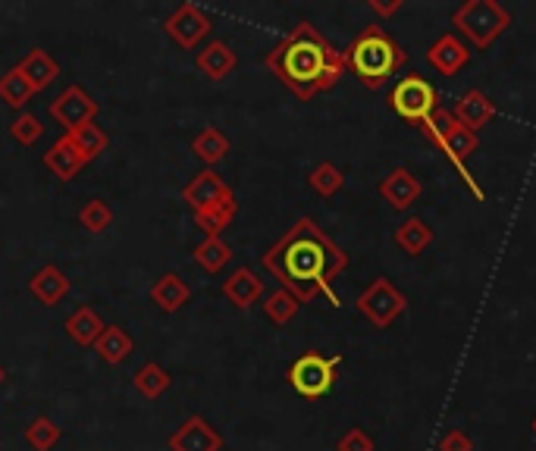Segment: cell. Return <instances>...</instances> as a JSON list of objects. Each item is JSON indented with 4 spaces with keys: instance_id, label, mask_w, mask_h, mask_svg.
<instances>
[{
    "instance_id": "13",
    "label": "cell",
    "mask_w": 536,
    "mask_h": 451,
    "mask_svg": "<svg viewBox=\"0 0 536 451\" xmlns=\"http://www.w3.org/2000/svg\"><path fill=\"white\" fill-rule=\"evenodd\" d=\"M427 63L436 69L439 76H458L461 69L471 63V47L464 44L458 35H439V41L430 44Z\"/></svg>"
},
{
    "instance_id": "6",
    "label": "cell",
    "mask_w": 536,
    "mask_h": 451,
    "mask_svg": "<svg viewBox=\"0 0 536 451\" xmlns=\"http://www.w3.org/2000/svg\"><path fill=\"white\" fill-rule=\"evenodd\" d=\"M342 367V354H317V351H305L301 358H295L286 370L289 386L308 401L326 398L336 386V373Z\"/></svg>"
},
{
    "instance_id": "21",
    "label": "cell",
    "mask_w": 536,
    "mask_h": 451,
    "mask_svg": "<svg viewBox=\"0 0 536 451\" xmlns=\"http://www.w3.org/2000/svg\"><path fill=\"white\" fill-rule=\"evenodd\" d=\"M16 69L29 79V85L35 88V94L60 79V63L48 51H44V47H35V51H29L26 60H22Z\"/></svg>"
},
{
    "instance_id": "14",
    "label": "cell",
    "mask_w": 536,
    "mask_h": 451,
    "mask_svg": "<svg viewBox=\"0 0 536 451\" xmlns=\"http://www.w3.org/2000/svg\"><path fill=\"white\" fill-rule=\"evenodd\" d=\"M232 188L226 185V179L217 170H201L189 185L182 188V201L192 207V213H201L207 207H214L217 201H223Z\"/></svg>"
},
{
    "instance_id": "31",
    "label": "cell",
    "mask_w": 536,
    "mask_h": 451,
    "mask_svg": "<svg viewBox=\"0 0 536 451\" xmlns=\"http://www.w3.org/2000/svg\"><path fill=\"white\" fill-rule=\"evenodd\" d=\"M308 185H311V192H314V195H320V198H333V195L342 192L345 173L339 170L336 163L323 160V163H317L314 170L308 173Z\"/></svg>"
},
{
    "instance_id": "4",
    "label": "cell",
    "mask_w": 536,
    "mask_h": 451,
    "mask_svg": "<svg viewBox=\"0 0 536 451\" xmlns=\"http://www.w3.org/2000/svg\"><path fill=\"white\" fill-rule=\"evenodd\" d=\"M417 129H421V132L433 141V145L452 160V166L458 170L461 182L468 185V192H471L477 201H486V195H483V188H480L477 176L471 173V166H468V157H474L477 148H480L477 132L464 129V126L455 120V116H452V110H446L442 104L436 107V113L430 116V120L417 123Z\"/></svg>"
},
{
    "instance_id": "12",
    "label": "cell",
    "mask_w": 536,
    "mask_h": 451,
    "mask_svg": "<svg viewBox=\"0 0 536 451\" xmlns=\"http://www.w3.org/2000/svg\"><path fill=\"white\" fill-rule=\"evenodd\" d=\"M170 451H223V436L204 417H189L176 426V433L167 439Z\"/></svg>"
},
{
    "instance_id": "30",
    "label": "cell",
    "mask_w": 536,
    "mask_h": 451,
    "mask_svg": "<svg viewBox=\"0 0 536 451\" xmlns=\"http://www.w3.org/2000/svg\"><path fill=\"white\" fill-rule=\"evenodd\" d=\"M35 98V88L29 85V79L19 73V69H7L4 76H0V101L13 110H22L29 101Z\"/></svg>"
},
{
    "instance_id": "17",
    "label": "cell",
    "mask_w": 536,
    "mask_h": 451,
    "mask_svg": "<svg viewBox=\"0 0 536 451\" xmlns=\"http://www.w3.org/2000/svg\"><path fill=\"white\" fill-rule=\"evenodd\" d=\"M195 63H198V69L211 82H223V79H229L232 73H236L239 57H236V51H232L226 41L214 38L207 47H201V54H198Z\"/></svg>"
},
{
    "instance_id": "16",
    "label": "cell",
    "mask_w": 536,
    "mask_h": 451,
    "mask_svg": "<svg viewBox=\"0 0 536 451\" xmlns=\"http://www.w3.org/2000/svg\"><path fill=\"white\" fill-rule=\"evenodd\" d=\"M223 298L232 307H239V311H248L251 304H258L264 298V279L251 267H236L223 282Z\"/></svg>"
},
{
    "instance_id": "39",
    "label": "cell",
    "mask_w": 536,
    "mask_h": 451,
    "mask_svg": "<svg viewBox=\"0 0 536 451\" xmlns=\"http://www.w3.org/2000/svg\"><path fill=\"white\" fill-rule=\"evenodd\" d=\"M4 379H7V370H4V367H0V383H4Z\"/></svg>"
},
{
    "instance_id": "1",
    "label": "cell",
    "mask_w": 536,
    "mask_h": 451,
    "mask_svg": "<svg viewBox=\"0 0 536 451\" xmlns=\"http://www.w3.org/2000/svg\"><path fill=\"white\" fill-rule=\"evenodd\" d=\"M264 270L298 304H311L320 295L339 307L333 282L348 270V254L311 217H298L279 242L261 254Z\"/></svg>"
},
{
    "instance_id": "15",
    "label": "cell",
    "mask_w": 536,
    "mask_h": 451,
    "mask_svg": "<svg viewBox=\"0 0 536 451\" xmlns=\"http://www.w3.org/2000/svg\"><path fill=\"white\" fill-rule=\"evenodd\" d=\"M452 116L464 126V129H471V132H480L486 129L489 123L496 120V104L489 94H483L480 88H471V91H464L461 98L455 101L452 107Z\"/></svg>"
},
{
    "instance_id": "19",
    "label": "cell",
    "mask_w": 536,
    "mask_h": 451,
    "mask_svg": "<svg viewBox=\"0 0 536 451\" xmlns=\"http://www.w3.org/2000/svg\"><path fill=\"white\" fill-rule=\"evenodd\" d=\"M151 301L160 307L163 314H176L192 301V289L179 273H163L151 286Z\"/></svg>"
},
{
    "instance_id": "23",
    "label": "cell",
    "mask_w": 536,
    "mask_h": 451,
    "mask_svg": "<svg viewBox=\"0 0 536 451\" xmlns=\"http://www.w3.org/2000/svg\"><path fill=\"white\" fill-rule=\"evenodd\" d=\"M392 239H395V245H399L408 257H421L433 245V229L421 217H408V220H402L399 226H395Z\"/></svg>"
},
{
    "instance_id": "37",
    "label": "cell",
    "mask_w": 536,
    "mask_h": 451,
    "mask_svg": "<svg viewBox=\"0 0 536 451\" xmlns=\"http://www.w3.org/2000/svg\"><path fill=\"white\" fill-rule=\"evenodd\" d=\"M439 451H474V439L464 430H458V426H449V430L439 436Z\"/></svg>"
},
{
    "instance_id": "36",
    "label": "cell",
    "mask_w": 536,
    "mask_h": 451,
    "mask_svg": "<svg viewBox=\"0 0 536 451\" xmlns=\"http://www.w3.org/2000/svg\"><path fill=\"white\" fill-rule=\"evenodd\" d=\"M336 451H377V442L361 426H348V430L336 439Z\"/></svg>"
},
{
    "instance_id": "28",
    "label": "cell",
    "mask_w": 536,
    "mask_h": 451,
    "mask_svg": "<svg viewBox=\"0 0 536 451\" xmlns=\"http://www.w3.org/2000/svg\"><path fill=\"white\" fill-rule=\"evenodd\" d=\"M66 135H69V141L76 145V151H79V157H82L85 163H91L95 157H101V154L107 151V145H110L107 132H104L98 123H85V126H79L76 132H66Z\"/></svg>"
},
{
    "instance_id": "40",
    "label": "cell",
    "mask_w": 536,
    "mask_h": 451,
    "mask_svg": "<svg viewBox=\"0 0 536 451\" xmlns=\"http://www.w3.org/2000/svg\"><path fill=\"white\" fill-rule=\"evenodd\" d=\"M530 430H533V436H536V417L530 420Z\"/></svg>"
},
{
    "instance_id": "24",
    "label": "cell",
    "mask_w": 536,
    "mask_h": 451,
    "mask_svg": "<svg viewBox=\"0 0 536 451\" xmlns=\"http://www.w3.org/2000/svg\"><path fill=\"white\" fill-rule=\"evenodd\" d=\"M236 217H239V201H236V192H229L214 207L195 213V226L204 232V239H214V235H220L226 226H232V220H236Z\"/></svg>"
},
{
    "instance_id": "34",
    "label": "cell",
    "mask_w": 536,
    "mask_h": 451,
    "mask_svg": "<svg viewBox=\"0 0 536 451\" xmlns=\"http://www.w3.org/2000/svg\"><path fill=\"white\" fill-rule=\"evenodd\" d=\"M79 226H85L88 232H95V235L107 232V229L113 226V210H110V204L101 201V198L85 201L82 210H79Z\"/></svg>"
},
{
    "instance_id": "2",
    "label": "cell",
    "mask_w": 536,
    "mask_h": 451,
    "mask_svg": "<svg viewBox=\"0 0 536 451\" xmlns=\"http://www.w3.org/2000/svg\"><path fill=\"white\" fill-rule=\"evenodd\" d=\"M264 66L298 101H314L348 73L342 51H336L311 22H298L286 38H279L273 51H267Z\"/></svg>"
},
{
    "instance_id": "20",
    "label": "cell",
    "mask_w": 536,
    "mask_h": 451,
    "mask_svg": "<svg viewBox=\"0 0 536 451\" xmlns=\"http://www.w3.org/2000/svg\"><path fill=\"white\" fill-rule=\"evenodd\" d=\"M29 292H32L41 304L54 307V304H60V301L69 295V276H66L60 267L48 264V267H41V270L29 279Z\"/></svg>"
},
{
    "instance_id": "35",
    "label": "cell",
    "mask_w": 536,
    "mask_h": 451,
    "mask_svg": "<svg viewBox=\"0 0 536 451\" xmlns=\"http://www.w3.org/2000/svg\"><path fill=\"white\" fill-rule=\"evenodd\" d=\"M10 135H13L16 145H22V148H32V145H38V141H41L44 126H41V120H38L35 113H19L16 120L10 123Z\"/></svg>"
},
{
    "instance_id": "27",
    "label": "cell",
    "mask_w": 536,
    "mask_h": 451,
    "mask_svg": "<svg viewBox=\"0 0 536 451\" xmlns=\"http://www.w3.org/2000/svg\"><path fill=\"white\" fill-rule=\"evenodd\" d=\"M132 386H135V392L142 395V398L157 401L160 395H167V389L173 386V376L163 370L157 361H148V364H142V367L135 370Z\"/></svg>"
},
{
    "instance_id": "32",
    "label": "cell",
    "mask_w": 536,
    "mask_h": 451,
    "mask_svg": "<svg viewBox=\"0 0 536 451\" xmlns=\"http://www.w3.org/2000/svg\"><path fill=\"white\" fill-rule=\"evenodd\" d=\"M63 439V430L51 420V417H44L38 414L29 426H26V442L35 448V451H54Z\"/></svg>"
},
{
    "instance_id": "18",
    "label": "cell",
    "mask_w": 536,
    "mask_h": 451,
    "mask_svg": "<svg viewBox=\"0 0 536 451\" xmlns=\"http://www.w3.org/2000/svg\"><path fill=\"white\" fill-rule=\"evenodd\" d=\"M41 163L48 166V170H51L60 182L76 179V176L82 173V166H85V160L79 157V151H76L73 141H69V135H60L54 145L44 151Z\"/></svg>"
},
{
    "instance_id": "7",
    "label": "cell",
    "mask_w": 536,
    "mask_h": 451,
    "mask_svg": "<svg viewBox=\"0 0 536 451\" xmlns=\"http://www.w3.org/2000/svg\"><path fill=\"white\" fill-rule=\"evenodd\" d=\"M355 307H358V314L374 326V329H389L395 320H399L405 311H408V298H405V292L395 286L392 279H386V276H377L370 286L358 295V301H355Z\"/></svg>"
},
{
    "instance_id": "10",
    "label": "cell",
    "mask_w": 536,
    "mask_h": 451,
    "mask_svg": "<svg viewBox=\"0 0 536 451\" xmlns=\"http://www.w3.org/2000/svg\"><path fill=\"white\" fill-rule=\"evenodd\" d=\"M51 120H57L66 132H76L85 123H95L98 101L82 85H66L57 98L51 101Z\"/></svg>"
},
{
    "instance_id": "3",
    "label": "cell",
    "mask_w": 536,
    "mask_h": 451,
    "mask_svg": "<svg viewBox=\"0 0 536 451\" xmlns=\"http://www.w3.org/2000/svg\"><path fill=\"white\" fill-rule=\"evenodd\" d=\"M345 69L367 91H380L399 69L408 66V51L383 26H364L345 47Z\"/></svg>"
},
{
    "instance_id": "5",
    "label": "cell",
    "mask_w": 536,
    "mask_h": 451,
    "mask_svg": "<svg viewBox=\"0 0 536 451\" xmlns=\"http://www.w3.org/2000/svg\"><path fill=\"white\" fill-rule=\"evenodd\" d=\"M452 26L474 51H489L511 29V13L499 0H464L452 13Z\"/></svg>"
},
{
    "instance_id": "22",
    "label": "cell",
    "mask_w": 536,
    "mask_h": 451,
    "mask_svg": "<svg viewBox=\"0 0 536 451\" xmlns=\"http://www.w3.org/2000/svg\"><path fill=\"white\" fill-rule=\"evenodd\" d=\"M101 332H104V320H101V314L95 311V307L82 304L66 317V336L73 339L76 345H82V348L95 345L101 339Z\"/></svg>"
},
{
    "instance_id": "26",
    "label": "cell",
    "mask_w": 536,
    "mask_h": 451,
    "mask_svg": "<svg viewBox=\"0 0 536 451\" xmlns=\"http://www.w3.org/2000/svg\"><path fill=\"white\" fill-rule=\"evenodd\" d=\"M192 154L207 166V170H214V166L220 160H226V154H229V138L217 126H207L192 138Z\"/></svg>"
},
{
    "instance_id": "9",
    "label": "cell",
    "mask_w": 536,
    "mask_h": 451,
    "mask_svg": "<svg viewBox=\"0 0 536 451\" xmlns=\"http://www.w3.org/2000/svg\"><path fill=\"white\" fill-rule=\"evenodd\" d=\"M163 32H167L170 41L176 47H182V51H195V47L214 32V19L207 16L198 4H182L176 13L167 16Z\"/></svg>"
},
{
    "instance_id": "11",
    "label": "cell",
    "mask_w": 536,
    "mask_h": 451,
    "mask_svg": "<svg viewBox=\"0 0 536 451\" xmlns=\"http://www.w3.org/2000/svg\"><path fill=\"white\" fill-rule=\"evenodd\" d=\"M380 198L392 207V210H399V213H405V210H411L417 201H421V195H424V182L417 179L408 166H395V170H389V176H383V182H380Z\"/></svg>"
},
{
    "instance_id": "8",
    "label": "cell",
    "mask_w": 536,
    "mask_h": 451,
    "mask_svg": "<svg viewBox=\"0 0 536 451\" xmlns=\"http://www.w3.org/2000/svg\"><path fill=\"white\" fill-rule=\"evenodd\" d=\"M389 107L402 116L405 123H424V120H430V116L436 113V107H439V94H436V88L424 79V76H405V79H399L392 85V91H389Z\"/></svg>"
},
{
    "instance_id": "33",
    "label": "cell",
    "mask_w": 536,
    "mask_h": 451,
    "mask_svg": "<svg viewBox=\"0 0 536 451\" xmlns=\"http://www.w3.org/2000/svg\"><path fill=\"white\" fill-rule=\"evenodd\" d=\"M298 301L286 292V289H273L267 298H264V317L273 323V326H289L298 314Z\"/></svg>"
},
{
    "instance_id": "25",
    "label": "cell",
    "mask_w": 536,
    "mask_h": 451,
    "mask_svg": "<svg viewBox=\"0 0 536 451\" xmlns=\"http://www.w3.org/2000/svg\"><path fill=\"white\" fill-rule=\"evenodd\" d=\"M91 348H95V354H98L104 364L116 367V364H123L129 354L135 351V342H132V336H129L123 326H104L101 339L91 345Z\"/></svg>"
},
{
    "instance_id": "38",
    "label": "cell",
    "mask_w": 536,
    "mask_h": 451,
    "mask_svg": "<svg viewBox=\"0 0 536 451\" xmlns=\"http://www.w3.org/2000/svg\"><path fill=\"white\" fill-rule=\"evenodd\" d=\"M367 7L374 10L377 16L392 19L395 13H402V10H405V0H389V4H386V0H367Z\"/></svg>"
},
{
    "instance_id": "29",
    "label": "cell",
    "mask_w": 536,
    "mask_h": 451,
    "mask_svg": "<svg viewBox=\"0 0 536 451\" xmlns=\"http://www.w3.org/2000/svg\"><path fill=\"white\" fill-rule=\"evenodd\" d=\"M192 257L204 273H223L226 264L232 260V248L220 239V235H214V239H201V245L192 251Z\"/></svg>"
}]
</instances>
